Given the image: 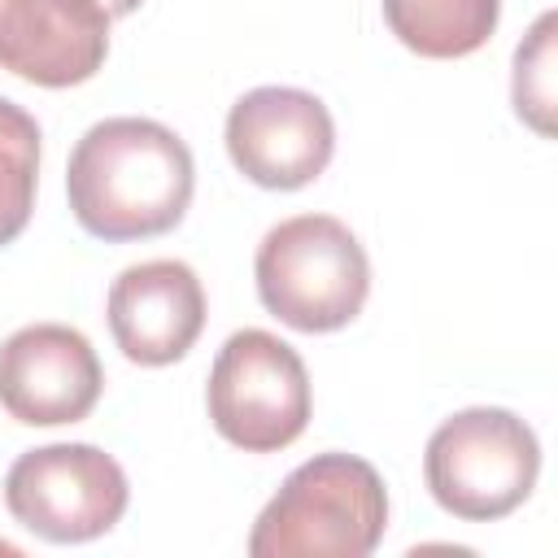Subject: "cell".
Segmentation results:
<instances>
[{"mask_svg": "<svg viewBox=\"0 0 558 558\" xmlns=\"http://www.w3.org/2000/svg\"><path fill=\"white\" fill-rule=\"evenodd\" d=\"M96 4H100L109 17H126V13H135L144 0H96Z\"/></svg>", "mask_w": 558, "mask_h": 558, "instance_id": "14", "label": "cell"}, {"mask_svg": "<svg viewBox=\"0 0 558 558\" xmlns=\"http://www.w3.org/2000/svg\"><path fill=\"white\" fill-rule=\"evenodd\" d=\"M227 153L248 183L296 192L331 166L336 122L314 92L253 87L227 113Z\"/></svg>", "mask_w": 558, "mask_h": 558, "instance_id": "7", "label": "cell"}, {"mask_svg": "<svg viewBox=\"0 0 558 558\" xmlns=\"http://www.w3.org/2000/svg\"><path fill=\"white\" fill-rule=\"evenodd\" d=\"M196 187L187 144L153 118H105L87 126L65 166V196L96 240H153L183 222Z\"/></svg>", "mask_w": 558, "mask_h": 558, "instance_id": "1", "label": "cell"}, {"mask_svg": "<svg viewBox=\"0 0 558 558\" xmlns=\"http://www.w3.org/2000/svg\"><path fill=\"white\" fill-rule=\"evenodd\" d=\"M109 22L96 0H0V70L35 87H78L109 57Z\"/></svg>", "mask_w": 558, "mask_h": 558, "instance_id": "9", "label": "cell"}, {"mask_svg": "<svg viewBox=\"0 0 558 558\" xmlns=\"http://www.w3.org/2000/svg\"><path fill=\"white\" fill-rule=\"evenodd\" d=\"M39 183V126L35 118L0 96V248L13 244L35 209Z\"/></svg>", "mask_w": 558, "mask_h": 558, "instance_id": "12", "label": "cell"}, {"mask_svg": "<svg viewBox=\"0 0 558 558\" xmlns=\"http://www.w3.org/2000/svg\"><path fill=\"white\" fill-rule=\"evenodd\" d=\"M554 26L558 17L545 13L514 52V113L541 135L554 131Z\"/></svg>", "mask_w": 558, "mask_h": 558, "instance_id": "13", "label": "cell"}, {"mask_svg": "<svg viewBox=\"0 0 558 558\" xmlns=\"http://www.w3.org/2000/svg\"><path fill=\"white\" fill-rule=\"evenodd\" d=\"M388 527V488L357 453H314L266 501L253 558H366Z\"/></svg>", "mask_w": 558, "mask_h": 558, "instance_id": "2", "label": "cell"}, {"mask_svg": "<svg viewBox=\"0 0 558 558\" xmlns=\"http://www.w3.org/2000/svg\"><path fill=\"white\" fill-rule=\"evenodd\" d=\"M388 31L418 57L453 61L480 52L501 17V0H379Z\"/></svg>", "mask_w": 558, "mask_h": 558, "instance_id": "11", "label": "cell"}, {"mask_svg": "<svg viewBox=\"0 0 558 558\" xmlns=\"http://www.w3.org/2000/svg\"><path fill=\"white\" fill-rule=\"evenodd\" d=\"M131 501L126 471L113 453L96 445H44L26 449L4 475V506L9 514L52 541L78 545L105 536Z\"/></svg>", "mask_w": 558, "mask_h": 558, "instance_id": "6", "label": "cell"}, {"mask_svg": "<svg viewBox=\"0 0 558 558\" xmlns=\"http://www.w3.org/2000/svg\"><path fill=\"white\" fill-rule=\"evenodd\" d=\"M105 388L92 340L65 323H31L0 344V405L26 427L78 423Z\"/></svg>", "mask_w": 558, "mask_h": 558, "instance_id": "8", "label": "cell"}, {"mask_svg": "<svg viewBox=\"0 0 558 558\" xmlns=\"http://www.w3.org/2000/svg\"><path fill=\"white\" fill-rule=\"evenodd\" d=\"M262 305L292 331L349 327L371 296V257L331 214H296L270 227L253 257Z\"/></svg>", "mask_w": 558, "mask_h": 558, "instance_id": "3", "label": "cell"}, {"mask_svg": "<svg viewBox=\"0 0 558 558\" xmlns=\"http://www.w3.org/2000/svg\"><path fill=\"white\" fill-rule=\"evenodd\" d=\"M105 314L122 357L140 366H170L205 327V288L187 262H140L113 279Z\"/></svg>", "mask_w": 558, "mask_h": 558, "instance_id": "10", "label": "cell"}, {"mask_svg": "<svg viewBox=\"0 0 558 558\" xmlns=\"http://www.w3.org/2000/svg\"><path fill=\"white\" fill-rule=\"evenodd\" d=\"M205 405L227 445L244 453H279L305 432L314 397L301 353L262 327H244L218 349Z\"/></svg>", "mask_w": 558, "mask_h": 558, "instance_id": "5", "label": "cell"}, {"mask_svg": "<svg viewBox=\"0 0 558 558\" xmlns=\"http://www.w3.org/2000/svg\"><path fill=\"white\" fill-rule=\"evenodd\" d=\"M541 475L536 432L501 405L458 410L427 436L423 480L440 510L466 523H493L519 510Z\"/></svg>", "mask_w": 558, "mask_h": 558, "instance_id": "4", "label": "cell"}]
</instances>
